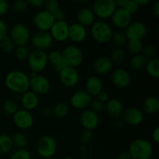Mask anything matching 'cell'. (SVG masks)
<instances>
[{
    "instance_id": "1",
    "label": "cell",
    "mask_w": 159,
    "mask_h": 159,
    "mask_svg": "<svg viewBox=\"0 0 159 159\" xmlns=\"http://www.w3.org/2000/svg\"><path fill=\"white\" fill-rule=\"evenodd\" d=\"M5 85L10 91L23 94L30 89V78L22 71H12L6 75Z\"/></svg>"
},
{
    "instance_id": "2",
    "label": "cell",
    "mask_w": 159,
    "mask_h": 159,
    "mask_svg": "<svg viewBox=\"0 0 159 159\" xmlns=\"http://www.w3.org/2000/svg\"><path fill=\"white\" fill-rule=\"evenodd\" d=\"M127 152L131 159H150L153 155V147L148 140L137 138L130 142Z\"/></svg>"
},
{
    "instance_id": "3",
    "label": "cell",
    "mask_w": 159,
    "mask_h": 159,
    "mask_svg": "<svg viewBox=\"0 0 159 159\" xmlns=\"http://www.w3.org/2000/svg\"><path fill=\"white\" fill-rule=\"evenodd\" d=\"M113 31L109 23L103 20H97L91 26V36L98 43H107L111 40Z\"/></svg>"
},
{
    "instance_id": "4",
    "label": "cell",
    "mask_w": 159,
    "mask_h": 159,
    "mask_svg": "<svg viewBox=\"0 0 159 159\" xmlns=\"http://www.w3.org/2000/svg\"><path fill=\"white\" fill-rule=\"evenodd\" d=\"M62 58L68 67L77 68L84 61V54L82 50L75 45H68L61 51Z\"/></svg>"
},
{
    "instance_id": "5",
    "label": "cell",
    "mask_w": 159,
    "mask_h": 159,
    "mask_svg": "<svg viewBox=\"0 0 159 159\" xmlns=\"http://www.w3.org/2000/svg\"><path fill=\"white\" fill-rule=\"evenodd\" d=\"M28 66L32 72L39 74L46 68L48 65V54L45 51L34 49L30 51L27 57Z\"/></svg>"
},
{
    "instance_id": "6",
    "label": "cell",
    "mask_w": 159,
    "mask_h": 159,
    "mask_svg": "<svg viewBox=\"0 0 159 159\" xmlns=\"http://www.w3.org/2000/svg\"><path fill=\"white\" fill-rule=\"evenodd\" d=\"M117 8L114 0H97L93 3V12L95 16L98 17L99 20H103L110 18Z\"/></svg>"
},
{
    "instance_id": "7",
    "label": "cell",
    "mask_w": 159,
    "mask_h": 159,
    "mask_svg": "<svg viewBox=\"0 0 159 159\" xmlns=\"http://www.w3.org/2000/svg\"><path fill=\"white\" fill-rule=\"evenodd\" d=\"M9 38L16 47L26 46L30 40V30L23 23H16L11 28Z\"/></svg>"
},
{
    "instance_id": "8",
    "label": "cell",
    "mask_w": 159,
    "mask_h": 159,
    "mask_svg": "<svg viewBox=\"0 0 159 159\" xmlns=\"http://www.w3.org/2000/svg\"><path fill=\"white\" fill-rule=\"evenodd\" d=\"M57 151V142L51 135H43L37 143V154L43 158H51Z\"/></svg>"
},
{
    "instance_id": "9",
    "label": "cell",
    "mask_w": 159,
    "mask_h": 159,
    "mask_svg": "<svg viewBox=\"0 0 159 159\" xmlns=\"http://www.w3.org/2000/svg\"><path fill=\"white\" fill-rule=\"evenodd\" d=\"M30 91L35 93L36 95L47 94L51 89V83L48 78L42 75L31 73V77L30 78Z\"/></svg>"
},
{
    "instance_id": "10",
    "label": "cell",
    "mask_w": 159,
    "mask_h": 159,
    "mask_svg": "<svg viewBox=\"0 0 159 159\" xmlns=\"http://www.w3.org/2000/svg\"><path fill=\"white\" fill-rule=\"evenodd\" d=\"M33 22L35 27L39 31L48 32L54 23V16L46 10H40L36 12L33 18Z\"/></svg>"
},
{
    "instance_id": "11",
    "label": "cell",
    "mask_w": 159,
    "mask_h": 159,
    "mask_svg": "<svg viewBox=\"0 0 159 159\" xmlns=\"http://www.w3.org/2000/svg\"><path fill=\"white\" fill-rule=\"evenodd\" d=\"M110 18L112 23L115 27L119 30H123L126 29L130 24L132 15L124 8L117 7Z\"/></svg>"
},
{
    "instance_id": "12",
    "label": "cell",
    "mask_w": 159,
    "mask_h": 159,
    "mask_svg": "<svg viewBox=\"0 0 159 159\" xmlns=\"http://www.w3.org/2000/svg\"><path fill=\"white\" fill-rule=\"evenodd\" d=\"M30 41L34 49L45 51L51 48L54 40L49 32L38 31L30 37Z\"/></svg>"
},
{
    "instance_id": "13",
    "label": "cell",
    "mask_w": 159,
    "mask_h": 159,
    "mask_svg": "<svg viewBox=\"0 0 159 159\" xmlns=\"http://www.w3.org/2000/svg\"><path fill=\"white\" fill-rule=\"evenodd\" d=\"M12 120L16 127L23 130L30 128L34 122V116L30 112L24 109L17 110L12 116Z\"/></svg>"
},
{
    "instance_id": "14",
    "label": "cell",
    "mask_w": 159,
    "mask_h": 159,
    "mask_svg": "<svg viewBox=\"0 0 159 159\" xmlns=\"http://www.w3.org/2000/svg\"><path fill=\"white\" fill-rule=\"evenodd\" d=\"M148 29L146 25L141 21L131 22L130 24L125 29L126 37L127 40H142L146 36Z\"/></svg>"
},
{
    "instance_id": "15",
    "label": "cell",
    "mask_w": 159,
    "mask_h": 159,
    "mask_svg": "<svg viewBox=\"0 0 159 159\" xmlns=\"http://www.w3.org/2000/svg\"><path fill=\"white\" fill-rule=\"evenodd\" d=\"M59 79L61 82L68 88L74 87L79 83L80 75L77 68L72 67H66L59 72Z\"/></svg>"
},
{
    "instance_id": "16",
    "label": "cell",
    "mask_w": 159,
    "mask_h": 159,
    "mask_svg": "<svg viewBox=\"0 0 159 159\" xmlns=\"http://www.w3.org/2000/svg\"><path fill=\"white\" fill-rule=\"evenodd\" d=\"M121 119L125 124L130 126H138L144 120V114L140 109L136 107H129L124 110Z\"/></svg>"
},
{
    "instance_id": "17",
    "label": "cell",
    "mask_w": 159,
    "mask_h": 159,
    "mask_svg": "<svg viewBox=\"0 0 159 159\" xmlns=\"http://www.w3.org/2000/svg\"><path fill=\"white\" fill-rule=\"evenodd\" d=\"M70 25L65 20L64 21H55L50 30V34L53 40L59 42H64L68 39Z\"/></svg>"
},
{
    "instance_id": "18",
    "label": "cell",
    "mask_w": 159,
    "mask_h": 159,
    "mask_svg": "<svg viewBox=\"0 0 159 159\" xmlns=\"http://www.w3.org/2000/svg\"><path fill=\"white\" fill-rule=\"evenodd\" d=\"M92 99L93 98L87 93V92L85 90H79L71 96L70 103L73 108L76 110H85L87 107H89Z\"/></svg>"
},
{
    "instance_id": "19",
    "label": "cell",
    "mask_w": 159,
    "mask_h": 159,
    "mask_svg": "<svg viewBox=\"0 0 159 159\" xmlns=\"http://www.w3.org/2000/svg\"><path fill=\"white\" fill-rule=\"evenodd\" d=\"M111 80L113 85L118 89H126L131 82L128 71L124 68H116L112 72Z\"/></svg>"
},
{
    "instance_id": "20",
    "label": "cell",
    "mask_w": 159,
    "mask_h": 159,
    "mask_svg": "<svg viewBox=\"0 0 159 159\" xmlns=\"http://www.w3.org/2000/svg\"><path fill=\"white\" fill-rule=\"evenodd\" d=\"M80 123L85 130L93 131V130L96 129L99 124V115L90 110L89 109L84 110L81 113Z\"/></svg>"
},
{
    "instance_id": "21",
    "label": "cell",
    "mask_w": 159,
    "mask_h": 159,
    "mask_svg": "<svg viewBox=\"0 0 159 159\" xmlns=\"http://www.w3.org/2000/svg\"><path fill=\"white\" fill-rule=\"evenodd\" d=\"M113 66L110 57L102 56L95 59L92 65V68L96 75H106L111 71Z\"/></svg>"
},
{
    "instance_id": "22",
    "label": "cell",
    "mask_w": 159,
    "mask_h": 159,
    "mask_svg": "<svg viewBox=\"0 0 159 159\" xmlns=\"http://www.w3.org/2000/svg\"><path fill=\"white\" fill-rule=\"evenodd\" d=\"M87 29L85 26L75 23L70 25L68 39L74 43H80L85 40L87 37Z\"/></svg>"
},
{
    "instance_id": "23",
    "label": "cell",
    "mask_w": 159,
    "mask_h": 159,
    "mask_svg": "<svg viewBox=\"0 0 159 159\" xmlns=\"http://www.w3.org/2000/svg\"><path fill=\"white\" fill-rule=\"evenodd\" d=\"M105 109L107 113L114 120L120 118L124 112L123 103L116 98H111L109 99L105 105Z\"/></svg>"
},
{
    "instance_id": "24",
    "label": "cell",
    "mask_w": 159,
    "mask_h": 159,
    "mask_svg": "<svg viewBox=\"0 0 159 159\" xmlns=\"http://www.w3.org/2000/svg\"><path fill=\"white\" fill-rule=\"evenodd\" d=\"M85 92L93 97L97 96L102 91V82L100 78L97 75H91L85 82Z\"/></svg>"
},
{
    "instance_id": "25",
    "label": "cell",
    "mask_w": 159,
    "mask_h": 159,
    "mask_svg": "<svg viewBox=\"0 0 159 159\" xmlns=\"http://www.w3.org/2000/svg\"><path fill=\"white\" fill-rule=\"evenodd\" d=\"M95 16L93 10L89 8H82L79 9L76 15V20H77V23L85 26H91L95 22Z\"/></svg>"
},
{
    "instance_id": "26",
    "label": "cell",
    "mask_w": 159,
    "mask_h": 159,
    "mask_svg": "<svg viewBox=\"0 0 159 159\" xmlns=\"http://www.w3.org/2000/svg\"><path fill=\"white\" fill-rule=\"evenodd\" d=\"M21 104L23 109L27 111L34 110L37 108L39 104L38 96L30 90H28L26 93L22 94Z\"/></svg>"
},
{
    "instance_id": "27",
    "label": "cell",
    "mask_w": 159,
    "mask_h": 159,
    "mask_svg": "<svg viewBox=\"0 0 159 159\" xmlns=\"http://www.w3.org/2000/svg\"><path fill=\"white\" fill-rule=\"evenodd\" d=\"M142 109L148 114H155L159 110V99L156 96H148L142 102Z\"/></svg>"
},
{
    "instance_id": "28",
    "label": "cell",
    "mask_w": 159,
    "mask_h": 159,
    "mask_svg": "<svg viewBox=\"0 0 159 159\" xmlns=\"http://www.w3.org/2000/svg\"><path fill=\"white\" fill-rule=\"evenodd\" d=\"M145 71L150 77L153 79L159 78V60L157 57L147 61L145 67Z\"/></svg>"
},
{
    "instance_id": "29",
    "label": "cell",
    "mask_w": 159,
    "mask_h": 159,
    "mask_svg": "<svg viewBox=\"0 0 159 159\" xmlns=\"http://www.w3.org/2000/svg\"><path fill=\"white\" fill-rule=\"evenodd\" d=\"M147 61V59L144 57L142 54H135V55H132V57H130L129 65L131 69L134 70V71H140V70L144 68Z\"/></svg>"
},
{
    "instance_id": "30",
    "label": "cell",
    "mask_w": 159,
    "mask_h": 159,
    "mask_svg": "<svg viewBox=\"0 0 159 159\" xmlns=\"http://www.w3.org/2000/svg\"><path fill=\"white\" fill-rule=\"evenodd\" d=\"M70 112V107L68 103L65 102H57L54 108L52 109L53 116H55L58 119H62L65 118L68 115Z\"/></svg>"
},
{
    "instance_id": "31",
    "label": "cell",
    "mask_w": 159,
    "mask_h": 159,
    "mask_svg": "<svg viewBox=\"0 0 159 159\" xmlns=\"http://www.w3.org/2000/svg\"><path fill=\"white\" fill-rule=\"evenodd\" d=\"M115 2L117 7L124 8L126 10L128 11L131 15L136 13L140 8L136 0H118Z\"/></svg>"
},
{
    "instance_id": "32",
    "label": "cell",
    "mask_w": 159,
    "mask_h": 159,
    "mask_svg": "<svg viewBox=\"0 0 159 159\" xmlns=\"http://www.w3.org/2000/svg\"><path fill=\"white\" fill-rule=\"evenodd\" d=\"M12 137L6 134H2L0 135V153L6 154L12 150Z\"/></svg>"
},
{
    "instance_id": "33",
    "label": "cell",
    "mask_w": 159,
    "mask_h": 159,
    "mask_svg": "<svg viewBox=\"0 0 159 159\" xmlns=\"http://www.w3.org/2000/svg\"><path fill=\"white\" fill-rule=\"evenodd\" d=\"M12 141L13 147L16 149H23L27 144V137L23 132H17L14 134L13 136L12 137Z\"/></svg>"
},
{
    "instance_id": "34",
    "label": "cell",
    "mask_w": 159,
    "mask_h": 159,
    "mask_svg": "<svg viewBox=\"0 0 159 159\" xmlns=\"http://www.w3.org/2000/svg\"><path fill=\"white\" fill-rule=\"evenodd\" d=\"M126 57L125 51L121 48H115L111 51L110 57L113 65H120L124 61Z\"/></svg>"
},
{
    "instance_id": "35",
    "label": "cell",
    "mask_w": 159,
    "mask_h": 159,
    "mask_svg": "<svg viewBox=\"0 0 159 159\" xmlns=\"http://www.w3.org/2000/svg\"><path fill=\"white\" fill-rule=\"evenodd\" d=\"M126 45H127V51H128L132 55L141 54L143 47H144L142 40H128Z\"/></svg>"
},
{
    "instance_id": "36",
    "label": "cell",
    "mask_w": 159,
    "mask_h": 159,
    "mask_svg": "<svg viewBox=\"0 0 159 159\" xmlns=\"http://www.w3.org/2000/svg\"><path fill=\"white\" fill-rule=\"evenodd\" d=\"M112 42L116 46V48H121L125 46L127 43V38L124 32L122 31H116L113 33L111 38Z\"/></svg>"
},
{
    "instance_id": "37",
    "label": "cell",
    "mask_w": 159,
    "mask_h": 159,
    "mask_svg": "<svg viewBox=\"0 0 159 159\" xmlns=\"http://www.w3.org/2000/svg\"><path fill=\"white\" fill-rule=\"evenodd\" d=\"M18 105L15 101L12 99H7L2 104V111L7 115L13 116L18 110Z\"/></svg>"
},
{
    "instance_id": "38",
    "label": "cell",
    "mask_w": 159,
    "mask_h": 159,
    "mask_svg": "<svg viewBox=\"0 0 159 159\" xmlns=\"http://www.w3.org/2000/svg\"><path fill=\"white\" fill-rule=\"evenodd\" d=\"M141 54L144 56L147 60L155 58L157 55L156 48L155 47V45L152 44V43H148L143 47Z\"/></svg>"
},
{
    "instance_id": "39",
    "label": "cell",
    "mask_w": 159,
    "mask_h": 159,
    "mask_svg": "<svg viewBox=\"0 0 159 159\" xmlns=\"http://www.w3.org/2000/svg\"><path fill=\"white\" fill-rule=\"evenodd\" d=\"M14 56L19 61H24L26 60L29 56L30 51L26 46H20L16 47L15 50L13 51Z\"/></svg>"
},
{
    "instance_id": "40",
    "label": "cell",
    "mask_w": 159,
    "mask_h": 159,
    "mask_svg": "<svg viewBox=\"0 0 159 159\" xmlns=\"http://www.w3.org/2000/svg\"><path fill=\"white\" fill-rule=\"evenodd\" d=\"M0 48H1V50L4 53L10 54V53L13 52L16 48V46L12 43V40H10L9 36H7L2 41L0 42Z\"/></svg>"
},
{
    "instance_id": "41",
    "label": "cell",
    "mask_w": 159,
    "mask_h": 159,
    "mask_svg": "<svg viewBox=\"0 0 159 159\" xmlns=\"http://www.w3.org/2000/svg\"><path fill=\"white\" fill-rule=\"evenodd\" d=\"M10 159H31V154L26 149H16L11 155Z\"/></svg>"
},
{
    "instance_id": "42",
    "label": "cell",
    "mask_w": 159,
    "mask_h": 159,
    "mask_svg": "<svg viewBox=\"0 0 159 159\" xmlns=\"http://www.w3.org/2000/svg\"><path fill=\"white\" fill-rule=\"evenodd\" d=\"M105 109V104L102 103L97 99H92L91 102L89 104V110H92L93 112L96 113V114L102 113Z\"/></svg>"
},
{
    "instance_id": "43",
    "label": "cell",
    "mask_w": 159,
    "mask_h": 159,
    "mask_svg": "<svg viewBox=\"0 0 159 159\" xmlns=\"http://www.w3.org/2000/svg\"><path fill=\"white\" fill-rule=\"evenodd\" d=\"M48 62L54 66L56 64L59 63L63 60L62 58V54L61 52L59 51H52L48 54Z\"/></svg>"
},
{
    "instance_id": "44",
    "label": "cell",
    "mask_w": 159,
    "mask_h": 159,
    "mask_svg": "<svg viewBox=\"0 0 159 159\" xmlns=\"http://www.w3.org/2000/svg\"><path fill=\"white\" fill-rule=\"evenodd\" d=\"M13 9L17 13H23L27 10L29 5L26 0H17L13 3Z\"/></svg>"
},
{
    "instance_id": "45",
    "label": "cell",
    "mask_w": 159,
    "mask_h": 159,
    "mask_svg": "<svg viewBox=\"0 0 159 159\" xmlns=\"http://www.w3.org/2000/svg\"><path fill=\"white\" fill-rule=\"evenodd\" d=\"M44 10L48 11V12L52 14L53 12H55L58 8H60L59 6V2L57 0H48V1H44Z\"/></svg>"
},
{
    "instance_id": "46",
    "label": "cell",
    "mask_w": 159,
    "mask_h": 159,
    "mask_svg": "<svg viewBox=\"0 0 159 159\" xmlns=\"http://www.w3.org/2000/svg\"><path fill=\"white\" fill-rule=\"evenodd\" d=\"M93 139V133L91 130H85L82 132L80 135V141L83 144V145L89 144Z\"/></svg>"
},
{
    "instance_id": "47",
    "label": "cell",
    "mask_w": 159,
    "mask_h": 159,
    "mask_svg": "<svg viewBox=\"0 0 159 159\" xmlns=\"http://www.w3.org/2000/svg\"><path fill=\"white\" fill-rule=\"evenodd\" d=\"M8 36V27L3 20H0V42L2 41Z\"/></svg>"
},
{
    "instance_id": "48",
    "label": "cell",
    "mask_w": 159,
    "mask_h": 159,
    "mask_svg": "<svg viewBox=\"0 0 159 159\" xmlns=\"http://www.w3.org/2000/svg\"><path fill=\"white\" fill-rule=\"evenodd\" d=\"M52 15L55 21H64L65 19V12L61 8H58L55 12H53Z\"/></svg>"
},
{
    "instance_id": "49",
    "label": "cell",
    "mask_w": 159,
    "mask_h": 159,
    "mask_svg": "<svg viewBox=\"0 0 159 159\" xmlns=\"http://www.w3.org/2000/svg\"><path fill=\"white\" fill-rule=\"evenodd\" d=\"M9 10V3L6 0H0V16H4Z\"/></svg>"
},
{
    "instance_id": "50",
    "label": "cell",
    "mask_w": 159,
    "mask_h": 159,
    "mask_svg": "<svg viewBox=\"0 0 159 159\" xmlns=\"http://www.w3.org/2000/svg\"><path fill=\"white\" fill-rule=\"evenodd\" d=\"M40 114H41V116L44 118L51 117L53 115L52 109L50 108V107H43V108L41 109V110H40Z\"/></svg>"
},
{
    "instance_id": "51",
    "label": "cell",
    "mask_w": 159,
    "mask_h": 159,
    "mask_svg": "<svg viewBox=\"0 0 159 159\" xmlns=\"http://www.w3.org/2000/svg\"><path fill=\"white\" fill-rule=\"evenodd\" d=\"M96 97H97L98 100H99L100 102H102V103L107 102V101L110 99V96H109L108 93H107V92L103 91V90H102V92H100V93H99V95H98Z\"/></svg>"
},
{
    "instance_id": "52",
    "label": "cell",
    "mask_w": 159,
    "mask_h": 159,
    "mask_svg": "<svg viewBox=\"0 0 159 159\" xmlns=\"http://www.w3.org/2000/svg\"><path fill=\"white\" fill-rule=\"evenodd\" d=\"M27 2L29 6H33V7L36 8H40L43 6L44 4V1L43 0H28Z\"/></svg>"
},
{
    "instance_id": "53",
    "label": "cell",
    "mask_w": 159,
    "mask_h": 159,
    "mask_svg": "<svg viewBox=\"0 0 159 159\" xmlns=\"http://www.w3.org/2000/svg\"><path fill=\"white\" fill-rule=\"evenodd\" d=\"M124 122L123 121V120L120 118H118V119H115L113 123V128L116 129V130H120V129L122 128L124 126Z\"/></svg>"
},
{
    "instance_id": "54",
    "label": "cell",
    "mask_w": 159,
    "mask_h": 159,
    "mask_svg": "<svg viewBox=\"0 0 159 159\" xmlns=\"http://www.w3.org/2000/svg\"><path fill=\"white\" fill-rule=\"evenodd\" d=\"M152 11L155 17L159 16V1H156L154 3L152 8Z\"/></svg>"
},
{
    "instance_id": "55",
    "label": "cell",
    "mask_w": 159,
    "mask_h": 159,
    "mask_svg": "<svg viewBox=\"0 0 159 159\" xmlns=\"http://www.w3.org/2000/svg\"><path fill=\"white\" fill-rule=\"evenodd\" d=\"M152 139L156 144L159 143V127H157L152 132Z\"/></svg>"
},
{
    "instance_id": "56",
    "label": "cell",
    "mask_w": 159,
    "mask_h": 159,
    "mask_svg": "<svg viewBox=\"0 0 159 159\" xmlns=\"http://www.w3.org/2000/svg\"><path fill=\"white\" fill-rule=\"evenodd\" d=\"M117 159H131V157L128 152H123L119 154Z\"/></svg>"
},
{
    "instance_id": "57",
    "label": "cell",
    "mask_w": 159,
    "mask_h": 159,
    "mask_svg": "<svg viewBox=\"0 0 159 159\" xmlns=\"http://www.w3.org/2000/svg\"><path fill=\"white\" fill-rule=\"evenodd\" d=\"M137 3L138 4V6L141 7V6H144L145 5H148L150 2V0H136Z\"/></svg>"
},
{
    "instance_id": "58",
    "label": "cell",
    "mask_w": 159,
    "mask_h": 159,
    "mask_svg": "<svg viewBox=\"0 0 159 159\" xmlns=\"http://www.w3.org/2000/svg\"><path fill=\"white\" fill-rule=\"evenodd\" d=\"M87 152H88V148H87L86 145H82V148H81V152L83 155H86Z\"/></svg>"
},
{
    "instance_id": "59",
    "label": "cell",
    "mask_w": 159,
    "mask_h": 159,
    "mask_svg": "<svg viewBox=\"0 0 159 159\" xmlns=\"http://www.w3.org/2000/svg\"><path fill=\"white\" fill-rule=\"evenodd\" d=\"M63 159H74V158H73L72 157H69V156H68V157H65V158H64Z\"/></svg>"
},
{
    "instance_id": "60",
    "label": "cell",
    "mask_w": 159,
    "mask_h": 159,
    "mask_svg": "<svg viewBox=\"0 0 159 159\" xmlns=\"http://www.w3.org/2000/svg\"><path fill=\"white\" fill-rule=\"evenodd\" d=\"M41 159H55V158H54V157H51V158H43Z\"/></svg>"
},
{
    "instance_id": "61",
    "label": "cell",
    "mask_w": 159,
    "mask_h": 159,
    "mask_svg": "<svg viewBox=\"0 0 159 159\" xmlns=\"http://www.w3.org/2000/svg\"><path fill=\"white\" fill-rule=\"evenodd\" d=\"M79 159H90V158H87V157H83V158H79Z\"/></svg>"
}]
</instances>
